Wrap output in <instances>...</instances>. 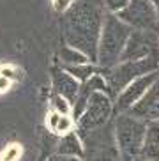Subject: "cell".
<instances>
[{
	"instance_id": "1",
	"label": "cell",
	"mask_w": 159,
	"mask_h": 161,
	"mask_svg": "<svg viewBox=\"0 0 159 161\" xmlns=\"http://www.w3.org/2000/svg\"><path fill=\"white\" fill-rule=\"evenodd\" d=\"M64 36L69 46L83 52L90 62H97V48L108 11L103 0H76L64 13Z\"/></svg>"
},
{
	"instance_id": "2",
	"label": "cell",
	"mask_w": 159,
	"mask_h": 161,
	"mask_svg": "<svg viewBox=\"0 0 159 161\" xmlns=\"http://www.w3.org/2000/svg\"><path fill=\"white\" fill-rule=\"evenodd\" d=\"M131 32L133 29L124 23L117 14H112V13L106 14L103 30H101V37H99L97 62H96V66L101 71L110 69L120 62V57L124 53V48H126Z\"/></svg>"
},
{
	"instance_id": "3",
	"label": "cell",
	"mask_w": 159,
	"mask_h": 161,
	"mask_svg": "<svg viewBox=\"0 0 159 161\" xmlns=\"http://www.w3.org/2000/svg\"><path fill=\"white\" fill-rule=\"evenodd\" d=\"M113 133L122 161H141V151L147 135V122L129 112L115 114Z\"/></svg>"
},
{
	"instance_id": "4",
	"label": "cell",
	"mask_w": 159,
	"mask_h": 161,
	"mask_svg": "<svg viewBox=\"0 0 159 161\" xmlns=\"http://www.w3.org/2000/svg\"><path fill=\"white\" fill-rule=\"evenodd\" d=\"M154 71H159V53H154V55H150L147 58H140V60L118 62L117 66L104 69L103 73L108 81V87H110V94L115 99L133 80Z\"/></svg>"
},
{
	"instance_id": "5",
	"label": "cell",
	"mask_w": 159,
	"mask_h": 161,
	"mask_svg": "<svg viewBox=\"0 0 159 161\" xmlns=\"http://www.w3.org/2000/svg\"><path fill=\"white\" fill-rule=\"evenodd\" d=\"M115 117V103L113 97L106 92H94L81 117L76 120V131L80 135L96 131L110 124Z\"/></svg>"
},
{
	"instance_id": "6",
	"label": "cell",
	"mask_w": 159,
	"mask_h": 161,
	"mask_svg": "<svg viewBox=\"0 0 159 161\" xmlns=\"http://www.w3.org/2000/svg\"><path fill=\"white\" fill-rule=\"evenodd\" d=\"M80 136L83 138L85 145L83 161H122L117 142H115L113 122Z\"/></svg>"
},
{
	"instance_id": "7",
	"label": "cell",
	"mask_w": 159,
	"mask_h": 161,
	"mask_svg": "<svg viewBox=\"0 0 159 161\" xmlns=\"http://www.w3.org/2000/svg\"><path fill=\"white\" fill-rule=\"evenodd\" d=\"M117 16L133 30H157V13L152 0H129Z\"/></svg>"
},
{
	"instance_id": "8",
	"label": "cell",
	"mask_w": 159,
	"mask_h": 161,
	"mask_svg": "<svg viewBox=\"0 0 159 161\" xmlns=\"http://www.w3.org/2000/svg\"><path fill=\"white\" fill-rule=\"evenodd\" d=\"M154 53H159V32L157 30H133L120 62L126 60H140L147 58Z\"/></svg>"
},
{
	"instance_id": "9",
	"label": "cell",
	"mask_w": 159,
	"mask_h": 161,
	"mask_svg": "<svg viewBox=\"0 0 159 161\" xmlns=\"http://www.w3.org/2000/svg\"><path fill=\"white\" fill-rule=\"evenodd\" d=\"M157 78H159V71H154V73H149V75H143V76H140V78L133 80L131 83L115 97V101H113V103H115V114L129 112V110L149 92V89L156 83Z\"/></svg>"
},
{
	"instance_id": "10",
	"label": "cell",
	"mask_w": 159,
	"mask_h": 161,
	"mask_svg": "<svg viewBox=\"0 0 159 161\" xmlns=\"http://www.w3.org/2000/svg\"><path fill=\"white\" fill-rule=\"evenodd\" d=\"M129 114L145 120V122L159 120V78L149 89V92L129 110Z\"/></svg>"
},
{
	"instance_id": "11",
	"label": "cell",
	"mask_w": 159,
	"mask_h": 161,
	"mask_svg": "<svg viewBox=\"0 0 159 161\" xmlns=\"http://www.w3.org/2000/svg\"><path fill=\"white\" fill-rule=\"evenodd\" d=\"M52 83H53L55 94H60L64 97H67L71 103H74L76 96H78L80 89H81V83L76 80L74 76H71L66 69H58V71L53 73Z\"/></svg>"
},
{
	"instance_id": "12",
	"label": "cell",
	"mask_w": 159,
	"mask_h": 161,
	"mask_svg": "<svg viewBox=\"0 0 159 161\" xmlns=\"http://www.w3.org/2000/svg\"><path fill=\"white\" fill-rule=\"evenodd\" d=\"M58 156H67V158H83L85 154V145H83V138L80 136V133L71 131L64 136H60V142L57 147Z\"/></svg>"
},
{
	"instance_id": "13",
	"label": "cell",
	"mask_w": 159,
	"mask_h": 161,
	"mask_svg": "<svg viewBox=\"0 0 159 161\" xmlns=\"http://www.w3.org/2000/svg\"><path fill=\"white\" fill-rule=\"evenodd\" d=\"M141 161H159V120L147 122V135L141 151Z\"/></svg>"
},
{
	"instance_id": "14",
	"label": "cell",
	"mask_w": 159,
	"mask_h": 161,
	"mask_svg": "<svg viewBox=\"0 0 159 161\" xmlns=\"http://www.w3.org/2000/svg\"><path fill=\"white\" fill-rule=\"evenodd\" d=\"M46 126L52 133H55L58 136H64V135H67V133L76 129V120L71 119L69 115L58 114V112H52L46 119Z\"/></svg>"
},
{
	"instance_id": "15",
	"label": "cell",
	"mask_w": 159,
	"mask_h": 161,
	"mask_svg": "<svg viewBox=\"0 0 159 161\" xmlns=\"http://www.w3.org/2000/svg\"><path fill=\"white\" fill-rule=\"evenodd\" d=\"M58 60L64 64V66H76V64H85V62H90L89 57L85 55L83 52H80L78 48H73L69 44L62 46L58 50Z\"/></svg>"
},
{
	"instance_id": "16",
	"label": "cell",
	"mask_w": 159,
	"mask_h": 161,
	"mask_svg": "<svg viewBox=\"0 0 159 161\" xmlns=\"http://www.w3.org/2000/svg\"><path fill=\"white\" fill-rule=\"evenodd\" d=\"M64 69L71 76H74L80 83H85L97 73V66L94 62H85V64H76V66H64Z\"/></svg>"
},
{
	"instance_id": "17",
	"label": "cell",
	"mask_w": 159,
	"mask_h": 161,
	"mask_svg": "<svg viewBox=\"0 0 159 161\" xmlns=\"http://www.w3.org/2000/svg\"><path fill=\"white\" fill-rule=\"evenodd\" d=\"M52 108L53 112H58V114H64V115L73 114V103L60 94H55L52 97Z\"/></svg>"
},
{
	"instance_id": "18",
	"label": "cell",
	"mask_w": 159,
	"mask_h": 161,
	"mask_svg": "<svg viewBox=\"0 0 159 161\" xmlns=\"http://www.w3.org/2000/svg\"><path fill=\"white\" fill-rule=\"evenodd\" d=\"M23 151L19 143H9L4 151L0 152V161H19Z\"/></svg>"
},
{
	"instance_id": "19",
	"label": "cell",
	"mask_w": 159,
	"mask_h": 161,
	"mask_svg": "<svg viewBox=\"0 0 159 161\" xmlns=\"http://www.w3.org/2000/svg\"><path fill=\"white\" fill-rule=\"evenodd\" d=\"M104 2V7H106L108 13H112V14H118L127 4H129V0H103Z\"/></svg>"
},
{
	"instance_id": "20",
	"label": "cell",
	"mask_w": 159,
	"mask_h": 161,
	"mask_svg": "<svg viewBox=\"0 0 159 161\" xmlns=\"http://www.w3.org/2000/svg\"><path fill=\"white\" fill-rule=\"evenodd\" d=\"M0 73H2V76L9 78L11 81L19 80V78H21V71H19L16 66H11V64H4V66H0Z\"/></svg>"
},
{
	"instance_id": "21",
	"label": "cell",
	"mask_w": 159,
	"mask_h": 161,
	"mask_svg": "<svg viewBox=\"0 0 159 161\" xmlns=\"http://www.w3.org/2000/svg\"><path fill=\"white\" fill-rule=\"evenodd\" d=\"M74 2L76 0H52V5L57 13H67Z\"/></svg>"
},
{
	"instance_id": "22",
	"label": "cell",
	"mask_w": 159,
	"mask_h": 161,
	"mask_svg": "<svg viewBox=\"0 0 159 161\" xmlns=\"http://www.w3.org/2000/svg\"><path fill=\"white\" fill-rule=\"evenodd\" d=\"M11 83H13V81H11L9 78H5V76L0 75V92H5V90H9Z\"/></svg>"
},
{
	"instance_id": "23",
	"label": "cell",
	"mask_w": 159,
	"mask_h": 161,
	"mask_svg": "<svg viewBox=\"0 0 159 161\" xmlns=\"http://www.w3.org/2000/svg\"><path fill=\"white\" fill-rule=\"evenodd\" d=\"M58 161H83L81 158H67V156H60Z\"/></svg>"
},
{
	"instance_id": "24",
	"label": "cell",
	"mask_w": 159,
	"mask_h": 161,
	"mask_svg": "<svg viewBox=\"0 0 159 161\" xmlns=\"http://www.w3.org/2000/svg\"><path fill=\"white\" fill-rule=\"evenodd\" d=\"M152 4L156 7V13H157V32H159V0H152Z\"/></svg>"
}]
</instances>
